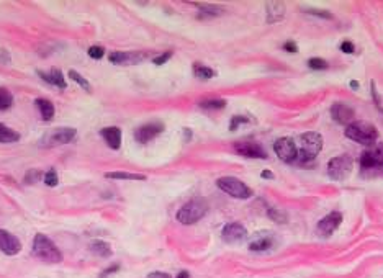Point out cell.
Instances as JSON below:
<instances>
[{
  "label": "cell",
  "mask_w": 383,
  "mask_h": 278,
  "mask_svg": "<svg viewBox=\"0 0 383 278\" xmlns=\"http://www.w3.org/2000/svg\"><path fill=\"white\" fill-rule=\"evenodd\" d=\"M33 254L41 259L46 264H59L62 260V254L58 249V245L54 244L48 236L44 234H36L33 239Z\"/></svg>",
  "instance_id": "6da1fadb"
},
{
  "label": "cell",
  "mask_w": 383,
  "mask_h": 278,
  "mask_svg": "<svg viewBox=\"0 0 383 278\" xmlns=\"http://www.w3.org/2000/svg\"><path fill=\"white\" fill-rule=\"evenodd\" d=\"M323 136L319 133H304L300 136V148L296 160L300 164H307L315 159L323 149Z\"/></svg>",
  "instance_id": "7a4b0ae2"
},
{
  "label": "cell",
  "mask_w": 383,
  "mask_h": 278,
  "mask_svg": "<svg viewBox=\"0 0 383 278\" xmlns=\"http://www.w3.org/2000/svg\"><path fill=\"white\" fill-rule=\"evenodd\" d=\"M346 136L352 139L355 143H361L364 146H373L375 141L378 139V131L373 125L367 121H354L352 125L346 128Z\"/></svg>",
  "instance_id": "3957f363"
},
{
  "label": "cell",
  "mask_w": 383,
  "mask_h": 278,
  "mask_svg": "<svg viewBox=\"0 0 383 278\" xmlns=\"http://www.w3.org/2000/svg\"><path fill=\"white\" fill-rule=\"evenodd\" d=\"M208 213V203L205 198H193L187 202L181 210L177 211V221L182 225H193L200 221Z\"/></svg>",
  "instance_id": "277c9868"
},
{
  "label": "cell",
  "mask_w": 383,
  "mask_h": 278,
  "mask_svg": "<svg viewBox=\"0 0 383 278\" xmlns=\"http://www.w3.org/2000/svg\"><path fill=\"white\" fill-rule=\"evenodd\" d=\"M218 188L223 190L224 193H228L233 198H239V200H247L252 197V190L247 187L244 182H241L236 177H221V179L216 180Z\"/></svg>",
  "instance_id": "5b68a950"
},
{
  "label": "cell",
  "mask_w": 383,
  "mask_h": 278,
  "mask_svg": "<svg viewBox=\"0 0 383 278\" xmlns=\"http://www.w3.org/2000/svg\"><path fill=\"white\" fill-rule=\"evenodd\" d=\"M352 169H354V160L349 156H339L327 162V174L336 182H344L346 179H349V175L352 174Z\"/></svg>",
  "instance_id": "8992f818"
},
{
  "label": "cell",
  "mask_w": 383,
  "mask_h": 278,
  "mask_svg": "<svg viewBox=\"0 0 383 278\" xmlns=\"http://www.w3.org/2000/svg\"><path fill=\"white\" fill-rule=\"evenodd\" d=\"M77 136V131L74 128H56L46 133L41 139V144L46 148H54V146L67 144Z\"/></svg>",
  "instance_id": "52a82bcc"
},
{
  "label": "cell",
  "mask_w": 383,
  "mask_h": 278,
  "mask_svg": "<svg viewBox=\"0 0 383 278\" xmlns=\"http://www.w3.org/2000/svg\"><path fill=\"white\" fill-rule=\"evenodd\" d=\"M361 167H362V171H373V169L383 167V146L381 144H373L370 146V149L362 152Z\"/></svg>",
  "instance_id": "ba28073f"
},
{
  "label": "cell",
  "mask_w": 383,
  "mask_h": 278,
  "mask_svg": "<svg viewBox=\"0 0 383 278\" xmlns=\"http://www.w3.org/2000/svg\"><path fill=\"white\" fill-rule=\"evenodd\" d=\"M273 151L284 162H293L298 157V146L292 137H280L273 143Z\"/></svg>",
  "instance_id": "9c48e42d"
},
{
  "label": "cell",
  "mask_w": 383,
  "mask_h": 278,
  "mask_svg": "<svg viewBox=\"0 0 383 278\" xmlns=\"http://www.w3.org/2000/svg\"><path fill=\"white\" fill-rule=\"evenodd\" d=\"M234 151H236L239 156L247 157V159H267V152L264 151V148L259 143H254V141L234 143Z\"/></svg>",
  "instance_id": "30bf717a"
},
{
  "label": "cell",
  "mask_w": 383,
  "mask_h": 278,
  "mask_svg": "<svg viewBox=\"0 0 383 278\" xmlns=\"http://www.w3.org/2000/svg\"><path fill=\"white\" fill-rule=\"evenodd\" d=\"M162 131H164V125L161 121H151L135 129V139L138 143L144 144V143L152 141L154 137H158Z\"/></svg>",
  "instance_id": "8fae6325"
},
{
  "label": "cell",
  "mask_w": 383,
  "mask_h": 278,
  "mask_svg": "<svg viewBox=\"0 0 383 278\" xmlns=\"http://www.w3.org/2000/svg\"><path fill=\"white\" fill-rule=\"evenodd\" d=\"M331 117L336 123H339V125H352L354 118H355V113L354 110L346 103H334L331 106Z\"/></svg>",
  "instance_id": "7c38bea8"
},
{
  "label": "cell",
  "mask_w": 383,
  "mask_h": 278,
  "mask_svg": "<svg viewBox=\"0 0 383 278\" xmlns=\"http://www.w3.org/2000/svg\"><path fill=\"white\" fill-rule=\"evenodd\" d=\"M0 251L7 256H17L21 251V242L17 236H13L9 231L0 229Z\"/></svg>",
  "instance_id": "4fadbf2b"
},
{
  "label": "cell",
  "mask_w": 383,
  "mask_h": 278,
  "mask_svg": "<svg viewBox=\"0 0 383 278\" xmlns=\"http://www.w3.org/2000/svg\"><path fill=\"white\" fill-rule=\"evenodd\" d=\"M342 223V214L339 211H333L329 214H326L324 218L318 223V233L323 236H331L336 229L341 226Z\"/></svg>",
  "instance_id": "5bb4252c"
},
{
  "label": "cell",
  "mask_w": 383,
  "mask_h": 278,
  "mask_svg": "<svg viewBox=\"0 0 383 278\" xmlns=\"http://www.w3.org/2000/svg\"><path fill=\"white\" fill-rule=\"evenodd\" d=\"M246 236H247V231L244 226L239 225V223H229V225H226L223 228V233H221L223 241L229 244L239 242L242 239H246Z\"/></svg>",
  "instance_id": "9a60e30c"
},
{
  "label": "cell",
  "mask_w": 383,
  "mask_h": 278,
  "mask_svg": "<svg viewBox=\"0 0 383 278\" xmlns=\"http://www.w3.org/2000/svg\"><path fill=\"white\" fill-rule=\"evenodd\" d=\"M100 136L105 139L107 146L113 151H118L121 148V129L116 126H108L100 131Z\"/></svg>",
  "instance_id": "2e32d148"
},
{
  "label": "cell",
  "mask_w": 383,
  "mask_h": 278,
  "mask_svg": "<svg viewBox=\"0 0 383 278\" xmlns=\"http://www.w3.org/2000/svg\"><path fill=\"white\" fill-rule=\"evenodd\" d=\"M38 75L41 77L44 82L51 84V86H56L58 89H66L67 82L64 79V75L59 71V69H51V71H38Z\"/></svg>",
  "instance_id": "e0dca14e"
},
{
  "label": "cell",
  "mask_w": 383,
  "mask_h": 278,
  "mask_svg": "<svg viewBox=\"0 0 383 278\" xmlns=\"http://www.w3.org/2000/svg\"><path fill=\"white\" fill-rule=\"evenodd\" d=\"M285 17L284 2H269L267 4V23H277Z\"/></svg>",
  "instance_id": "ac0fdd59"
},
{
  "label": "cell",
  "mask_w": 383,
  "mask_h": 278,
  "mask_svg": "<svg viewBox=\"0 0 383 278\" xmlns=\"http://www.w3.org/2000/svg\"><path fill=\"white\" fill-rule=\"evenodd\" d=\"M112 64H126V63H136V61L143 59V56H136V54L130 52H112L108 56Z\"/></svg>",
  "instance_id": "d6986e66"
},
{
  "label": "cell",
  "mask_w": 383,
  "mask_h": 278,
  "mask_svg": "<svg viewBox=\"0 0 383 278\" xmlns=\"http://www.w3.org/2000/svg\"><path fill=\"white\" fill-rule=\"evenodd\" d=\"M18 139H20V134L17 133V131L4 125V123H0V143L12 144V143H17Z\"/></svg>",
  "instance_id": "ffe728a7"
},
{
  "label": "cell",
  "mask_w": 383,
  "mask_h": 278,
  "mask_svg": "<svg viewBox=\"0 0 383 278\" xmlns=\"http://www.w3.org/2000/svg\"><path fill=\"white\" fill-rule=\"evenodd\" d=\"M35 103H36L38 108H40L41 118H43L44 121L53 120V117H54V105L49 102V100H46V98H38Z\"/></svg>",
  "instance_id": "44dd1931"
},
{
  "label": "cell",
  "mask_w": 383,
  "mask_h": 278,
  "mask_svg": "<svg viewBox=\"0 0 383 278\" xmlns=\"http://www.w3.org/2000/svg\"><path fill=\"white\" fill-rule=\"evenodd\" d=\"M272 244H273L272 237H270L269 234H265V236L257 237L256 241H252L251 244H249V249L254 251V252H261V251H267V249H270Z\"/></svg>",
  "instance_id": "7402d4cb"
},
{
  "label": "cell",
  "mask_w": 383,
  "mask_h": 278,
  "mask_svg": "<svg viewBox=\"0 0 383 278\" xmlns=\"http://www.w3.org/2000/svg\"><path fill=\"white\" fill-rule=\"evenodd\" d=\"M192 71H193V75H195V77H198V79H203V80L213 79V77L216 75V72L213 71L212 67L203 66V64H200V63H195L193 67H192Z\"/></svg>",
  "instance_id": "603a6c76"
},
{
  "label": "cell",
  "mask_w": 383,
  "mask_h": 278,
  "mask_svg": "<svg viewBox=\"0 0 383 278\" xmlns=\"http://www.w3.org/2000/svg\"><path fill=\"white\" fill-rule=\"evenodd\" d=\"M90 251H92L93 254H95V256L104 257V259L112 256V247H110V244H108V242H104V241H95V242H92Z\"/></svg>",
  "instance_id": "cb8c5ba5"
},
{
  "label": "cell",
  "mask_w": 383,
  "mask_h": 278,
  "mask_svg": "<svg viewBox=\"0 0 383 278\" xmlns=\"http://www.w3.org/2000/svg\"><path fill=\"white\" fill-rule=\"evenodd\" d=\"M107 179L113 180H146V175L143 174H130V172H108L105 174Z\"/></svg>",
  "instance_id": "d4e9b609"
},
{
  "label": "cell",
  "mask_w": 383,
  "mask_h": 278,
  "mask_svg": "<svg viewBox=\"0 0 383 278\" xmlns=\"http://www.w3.org/2000/svg\"><path fill=\"white\" fill-rule=\"evenodd\" d=\"M12 105H13V95L7 89L0 87V112L9 110Z\"/></svg>",
  "instance_id": "484cf974"
},
{
  "label": "cell",
  "mask_w": 383,
  "mask_h": 278,
  "mask_svg": "<svg viewBox=\"0 0 383 278\" xmlns=\"http://www.w3.org/2000/svg\"><path fill=\"white\" fill-rule=\"evenodd\" d=\"M200 108H205V110H221L226 106V100H203L198 103Z\"/></svg>",
  "instance_id": "4316f807"
},
{
  "label": "cell",
  "mask_w": 383,
  "mask_h": 278,
  "mask_svg": "<svg viewBox=\"0 0 383 278\" xmlns=\"http://www.w3.org/2000/svg\"><path fill=\"white\" fill-rule=\"evenodd\" d=\"M269 218L272 221H275V223H280V225H285L287 219H288V216H287L285 211L278 210V208H270V210H269Z\"/></svg>",
  "instance_id": "83f0119b"
},
{
  "label": "cell",
  "mask_w": 383,
  "mask_h": 278,
  "mask_svg": "<svg viewBox=\"0 0 383 278\" xmlns=\"http://www.w3.org/2000/svg\"><path fill=\"white\" fill-rule=\"evenodd\" d=\"M67 75L69 77H71V79L74 80V82H77V84H79V86L82 87V89H85V90H90V84H89V80L87 79H85V77H82L79 72H77V71H72V69H71V71H69L67 72Z\"/></svg>",
  "instance_id": "f1b7e54d"
},
{
  "label": "cell",
  "mask_w": 383,
  "mask_h": 278,
  "mask_svg": "<svg viewBox=\"0 0 383 278\" xmlns=\"http://www.w3.org/2000/svg\"><path fill=\"white\" fill-rule=\"evenodd\" d=\"M308 66H310V69H315V71H324V69L329 67V64H327L326 61L321 59V58H311V59H308Z\"/></svg>",
  "instance_id": "f546056e"
},
{
  "label": "cell",
  "mask_w": 383,
  "mask_h": 278,
  "mask_svg": "<svg viewBox=\"0 0 383 278\" xmlns=\"http://www.w3.org/2000/svg\"><path fill=\"white\" fill-rule=\"evenodd\" d=\"M44 183L48 185V187H56V185L59 183L58 172L54 171V169H51V171H48L44 174Z\"/></svg>",
  "instance_id": "4dcf8cb0"
},
{
  "label": "cell",
  "mask_w": 383,
  "mask_h": 278,
  "mask_svg": "<svg viewBox=\"0 0 383 278\" xmlns=\"http://www.w3.org/2000/svg\"><path fill=\"white\" fill-rule=\"evenodd\" d=\"M252 120L251 118H247V117H242V115H236V117H233V120H231V125H229V129L231 131H234L238 126H241V125H244V123H251Z\"/></svg>",
  "instance_id": "1f68e13d"
},
{
  "label": "cell",
  "mask_w": 383,
  "mask_h": 278,
  "mask_svg": "<svg viewBox=\"0 0 383 278\" xmlns=\"http://www.w3.org/2000/svg\"><path fill=\"white\" fill-rule=\"evenodd\" d=\"M104 54H105V49L101 48V46H90V48H89V56L92 59H95V61L104 58Z\"/></svg>",
  "instance_id": "d6a6232c"
},
{
  "label": "cell",
  "mask_w": 383,
  "mask_h": 278,
  "mask_svg": "<svg viewBox=\"0 0 383 278\" xmlns=\"http://www.w3.org/2000/svg\"><path fill=\"white\" fill-rule=\"evenodd\" d=\"M198 7H200V10L207 15H221L223 13V9H220V7H216V5H198Z\"/></svg>",
  "instance_id": "836d02e7"
},
{
  "label": "cell",
  "mask_w": 383,
  "mask_h": 278,
  "mask_svg": "<svg viewBox=\"0 0 383 278\" xmlns=\"http://www.w3.org/2000/svg\"><path fill=\"white\" fill-rule=\"evenodd\" d=\"M172 54H174L172 51H166V52H162L161 56H158V58H154V59H152V63H154L156 66H162L164 63H167V61L172 58Z\"/></svg>",
  "instance_id": "e575fe53"
},
{
  "label": "cell",
  "mask_w": 383,
  "mask_h": 278,
  "mask_svg": "<svg viewBox=\"0 0 383 278\" xmlns=\"http://www.w3.org/2000/svg\"><path fill=\"white\" fill-rule=\"evenodd\" d=\"M341 51L346 52V54H352V52L355 51V48H354V44L350 43V41H344V43L341 44Z\"/></svg>",
  "instance_id": "d590c367"
},
{
  "label": "cell",
  "mask_w": 383,
  "mask_h": 278,
  "mask_svg": "<svg viewBox=\"0 0 383 278\" xmlns=\"http://www.w3.org/2000/svg\"><path fill=\"white\" fill-rule=\"evenodd\" d=\"M284 49L287 52H298V46H296V43H293V41H287L284 44Z\"/></svg>",
  "instance_id": "8d00e7d4"
},
{
  "label": "cell",
  "mask_w": 383,
  "mask_h": 278,
  "mask_svg": "<svg viewBox=\"0 0 383 278\" xmlns=\"http://www.w3.org/2000/svg\"><path fill=\"white\" fill-rule=\"evenodd\" d=\"M118 268H120V265H112L110 268H107V270H104V272H101V278H104V276H108V275H112L113 272H118Z\"/></svg>",
  "instance_id": "74e56055"
},
{
  "label": "cell",
  "mask_w": 383,
  "mask_h": 278,
  "mask_svg": "<svg viewBox=\"0 0 383 278\" xmlns=\"http://www.w3.org/2000/svg\"><path fill=\"white\" fill-rule=\"evenodd\" d=\"M308 13L318 15V17H323V18H331V13H326V12H321V10H308Z\"/></svg>",
  "instance_id": "f35d334b"
},
{
  "label": "cell",
  "mask_w": 383,
  "mask_h": 278,
  "mask_svg": "<svg viewBox=\"0 0 383 278\" xmlns=\"http://www.w3.org/2000/svg\"><path fill=\"white\" fill-rule=\"evenodd\" d=\"M372 95H373V100H375V103H377V106H380V97L377 94V89H375V82H372Z\"/></svg>",
  "instance_id": "ab89813d"
},
{
  "label": "cell",
  "mask_w": 383,
  "mask_h": 278,
  "mask_svg": "<svg viewBox=\"0 0 383 278\" xmlns=\"http://www.w3.org/2000/svg\"><path fill=\"white\" fill-rule=\"evenodd\" d=\"M147 278H170V275L164 273V272H152Z\"/></svg>",
  "instance_id": "60d3db41"
},
{
  "label": "cell",
  "mask_w": 383,
  "mask_h": 278,
  "mask_svg": "<svg viewBox=\"0 0 383 278\" xmlns=\"http://www.w3.org/2000/svg\"><path fill=\"white\" fill-rule=\"evenodd\" d=\"M261 177H262V179H273V174H272L270 171H264V172L261 174Z\"/></svg>",
  "instance_id": "b9f144b4"
},
{
  "label": "cell",
  "mask_w": 383,
  "mask_h": 278,
  "mask_svg": "<svg viewBox=\"0 0 383 278\" xmlns=\"http://www.w3.org/2000/svg\"><path fill=\"white\" fill-rule=\"evenodd\" d=\"M350 87H352L354 90H357L359 87H361V84H359L357 80H352V82H350Z\"/></svg>",
  "instance_id": "7bdbcfd3"
},
{
  "label": "cell",
  "mask_w": 383,
  "mask_h": 278,
  "mask_svg": "<svg viewBox=\"0 0 383 278\" xmlns=\"http://www.w3.org/2000/svg\"><path fill=\"white\" fill-rule=\"evenodd\" d=\"M177 278H190V275H189V272H181Z\"/></svg>",
  "instance_id": "ee69618b"
}]
</instances>
